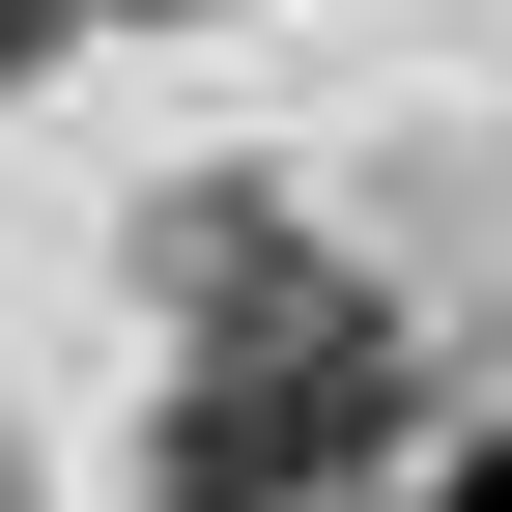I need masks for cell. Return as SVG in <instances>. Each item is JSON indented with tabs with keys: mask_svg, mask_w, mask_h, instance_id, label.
I'll return each instance as SVG.
<instances>
[{
	"mask_svg": "<svg viewBox=\"0 0 512 512\" xmlns=\"http://www.w3.org/2000/svg\"><path fill=\"white\" fill-rule=\"evenodd\" d=\"M29 29H57V0H0V57H29Z\"/></svg>",
	"mask_w": 512,
	"mask_h": 512,
	"instance_id": "3",
	"label": "cell"
},
{
	"mask_svg": "<svg viewBox=\"0 0 512 512\" xmlns=\"http://www.w3.org/2000/svg\"><path fill=\"white\" fill-rule=\"evenodd\" d=\"M171 512H313L399 456V313L342 285L313 228H171Z\"/></svg>",
	"mask_w": 512,
	"mask_h": 512,
	"instance_id": "1",
	"label": "cell"
},
{
	"mask_svg": "<svg viewBox=\"0 0 512 512\" xmlns=\"http://www.w3.org/2000/svg\"><path fill=\"white\" fill-rule=\"evenodd\" d=\"M427 512H512V456H456V484H427Z\"/></svg>",
	"mask_w": 512,
	"mask_h": 512,
	"instance_id": "2",
	"label": "cell"
}]
</instances>
